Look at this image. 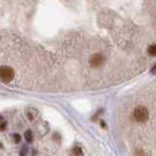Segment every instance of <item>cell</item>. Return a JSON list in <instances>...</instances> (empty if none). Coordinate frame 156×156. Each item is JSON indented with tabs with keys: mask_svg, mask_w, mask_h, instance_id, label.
<instances>
[{
	"mask_svg": "<svg viewBox=\"0 0 156 156\" xmlns=\"http://www.w3.org/2000/svg\"><path fill=\"white\" fill-rule=\"evenodd\" d=\"M14 70L13 68H11V67H7V66H4V67H1V69H0V78L1 80L4 81V82H9V81H12L13 78H14Z\"/></svg>",
	"mask_w": 156,
	"mask_h": 156,
	"instance_id": "7a4b0ae2",
	"label": "cell"
},
{
	"mask_svg": "<svg viewBox=\"0 0 156 156\" xmlns=\"http://www.w3.org/2000/svg\"><path fill=\"white\" fill-rule=\"evenodd\" d=\"M105 61V58L102 56L101 54H94L90 56V59H89V63H90V66H93V67H99V66H101L102 63Z\"/></svg>",
	"mask_w": 156,
	"mask_h": 156,
	"instance_id": "3957f363",
	"label": "cell"
},
{
	"mask_svg": "<svg viewBox=\"0 0 156 156\" xmlns=\"http://www.w3.org/2000/svg\"><path fill=\"white\" fill-rule=\"evenodd\" d=\"M14 140H16V142H19L20 141V136L19 135H14Z\"/></svg>",
	"mask_w": 156,
	"mask_h": 156,
	"instance_id": "52a82bcc",
	"label": "cell"
},
{
	"mask_svg": "<svg viewBox=\"0 0 156 156\" xmlns=\"http://www.w3.org/2000/svg\"><path fill=\"white\" fill-rule=\"evenodd\" d=\"M148 53L151 55V56H156V44H155V45H151V46H149Z\"/></svg>",
	"mask_w": 156,
	"mask_h": 156,
	"instance_id": "5b68a950",
	"label": "cell"
},
{
	"mask_svg": "<svg viewBox=\"0 0 156 156\" xmlns=\"http://www.w3.org/2000/svg\"><path fill=\"white\" fill-rule=\"evenodd\" d=\"M25 137H26V141H27V142H32V141H33V134H32L31 130H27V132L25 133Z\"/></svg>",
	"mask_w": 156,
	"mask_h": 156,
	"instance_id": "8992f818",
	"label": "cell"
},
{
	"mask_svg": "<svg viewBox=\"0 0 156 156\" xmlns=\"http://www.w3.org/2000/svg\"><path fill=\"white\" fill-rule=\"evenodd\" d=\"M134 119L137 121V122H144L147 121L149 117V112L148 109L144 107V106H139L134 109Z\"/></svg>",
	"mask_w": 156,
	"mask_h": 156,
	"instance_id": "6da1fadb",
	"label": "cell"
},
{
	"mask_svg": "<svg viewBox=\"0 0 156 156\" xmlns=\"http://www.w3.org/2000/svg\"><path fill=\"white\" fill-rule=\"evenodd\" d=\"M73 155L74 156H83V151L80 147H75L73 149Z\"/></svg>",
	"mask_w": 156,
	"mask_h": 156,
	"instance_id": "277c9868",
	"label": "cell"
}]
</instances>
